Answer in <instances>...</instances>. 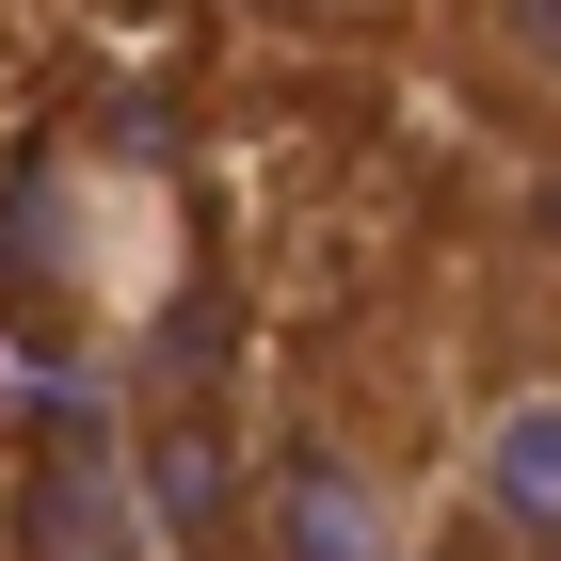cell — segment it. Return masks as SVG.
I'll return each instance as SVG.
<instances>
[{"label":"cell","instance_id":"cell-1","mask_svg":"<svg viewBox=\"0 0 561 561\" xmlns=\"http://www.w3.org/2000/svg\"><path fill=\"white\" fill-rule=\"evenodd\" d=\"M241 561H433V481L369 417L289 401L241 466Z\"/></svg>","mask_w":561,"mask_h":561},{"label":"cell","instance_id":"cell-4","mask_svg":"<svg viewBox=\"0 0 561 561\" xmlns=\"http://www.w3.org/2000/svg\"><path fill=\"white\" fill-rule=\"evenodd\" d=\"M433 561H449V546H433Z\"/></svg>","mask_w":561,"mask_h":561},{"label":"cell","instance_id":"cell-3","mask_svg":"<svg viewBox=\"0 0 561 561\" xmlns=\"http://www.w3.org/2000/svg\"><path fill=\"white\" fill-rule=\"evenodd\" d=\"M481 33H497V65L529 96H561V0H481Z\"/></svg>","mask_w":561,"mask_h":561},{"label":"cell","instance_id":"cell-2","mask_svg":"<svg viewBox=\"0 0 561 561\" xmlns=\"http://www.w3.org/2000/svg\"><path fill=\"white\" fill-rule=\"evenodd\" d=\"M449 529H466V561H561V353H514L497 386H466Z\"/></svg>","mask_w":561,"mask_h":561}]
</instances>
